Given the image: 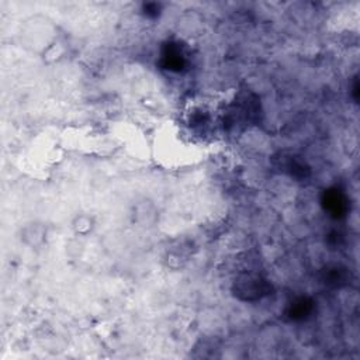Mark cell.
<instances>
[{
  "label": "cell",
  "mask_w": 360,
  "mask_h": 360,
  "mask_svg": "<svg viewBox=\"0 0 360 360\" xmlns=\"http://www.w3.org/2000/svg\"><path fill=\"white\" fill-rule=\"evenodd\" d=\"M48 238V225L41 220H31L24 222L19 230L20 242L30 248L39 249L41 248Z\"/></svg>",
  "instance_id": "6da1fadb"
},
{
  "label": "cell",
  "mask_w": 360,
  "mask_h": 360,
  "mask_svg": "<svg viewBox=\"0 0 360 360\" xmlns=\"http://www.w3.org/2000/svg\"><path fill=\"white\" fill-rule=\"evenodd\" d=\"M94 226H96V220L89 213L76 214L71 222L72 233L79 238L89 237L94 231Z\"/></svg>",
  "instance_id": "7a4b0ae2"
}]
</instances>
